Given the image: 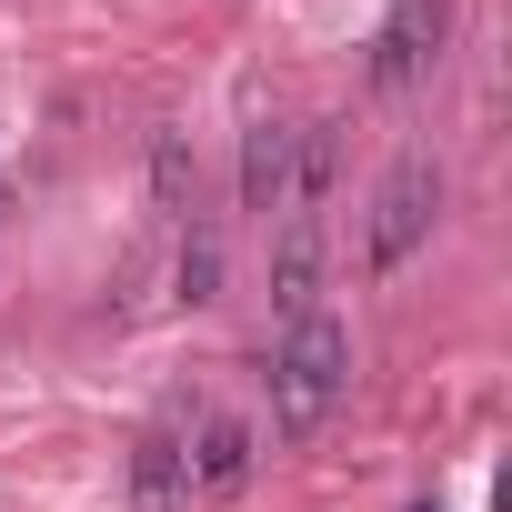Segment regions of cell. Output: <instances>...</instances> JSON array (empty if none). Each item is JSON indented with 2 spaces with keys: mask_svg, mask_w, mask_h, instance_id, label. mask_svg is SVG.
<instances>
[{
  "mask_svg": "<svg viewBox=\"0 0 512 512\" xmlns=\"http://www.w3.org/2000/svg\"><path fill=\"white\" fill-rule=\"evenodd\" d=\"M262 382H272V432H282V442H312V432L342 412V392H352V332H342L332 312L282 322Z\"/></svg>",
  "mask_w": 512,
  "mask_h": 512,
  "instance_id": "1",
  "label": "cell"
},
{
  "mask_svg": "<svg viewBox=\"0 0 512 512\" xmlns=\"http://www.w3.org/2000/svg\"><path fill=\"white\" fill-rule=\"evenodd\" d=\"M432 221H442V161H392V181H382V201H372V231H362V272L382 282V272H402L412 251L432 241Z\"/></svg>",
  "mask_w": 512,
  "mask_h": 512,
  "instance_id": "2",
  "label": "cell"
},
{
  "mask_svg": "<svg viewBox=\"0 0 512 512\" xmlns=\"http://www.w3.org/2000/svg\"><path fill=\"white\" fill-rule=\"evenodd\" d=\"M181 462H191V502H241L262 442H251L241 412H191V422H181Z\"/></svg>",
  "mask_w": 512,
  "mask_h": 512,
  "instance_id": "3",
  "label": "cell"
},
{
  "mask_svg": "<svg viewBox=\"0 0 512 512\" xmlns=\"http://www.w3.org/2000/svg\"><path fill=\"white\" fill-rule=\"evenodd\" d=\"M442 31H452V11H442V0H402V11L382 21V41H372V81H382V91H402V81L442 51Z\"/></svg>",
  "mask_w": 512,
  "mask_h": 512,
  "instance_id": "4",
  "label": "cell"
},
{
  "mask_svg": "<svg viewBox=\"0 0 512 512\" xmlns=\"http://www.w3.org/2000/svg\"><path fill=\"white\" fill-rule=\"evenodd\" d=\"M272 312H282V322L322 312V221H302V211H292V231L272 241Z\"/></svg>",
  "mask_w": 512,
  "mask_h": 512,
  "instance_id": "5",
  "label": "cell"
},
{
  "mask_svg": "<svg viewBox=\"0 0 512 512\" xmlns=\"http://www.w3.org/2000/svg\"><path fill=\"white\" fill-rule=\"evenodd\" d=\"M131 502L141 512H191V462H181V422L131 442Z\"/></svg>",
  "mask_w": 512,
  "mask_h": 512,
  "instance_id": "6",
  "label": "cell"
},
{
  "mask_svg": "<svg viewBox=\"0 0 512 512\" xmlns=\"http://www.w3.org/2000/svg\"><path fill=\"white\" fill-rule=\"evenodd\" d=\"M292 201V121H251L241 131V211H282Z\"/></svg>",
  "mask_w": 512,
  "mask_h": 512,
  "instance_id": "7",
  "label": "cell"
},
{
  "mask_svg": "<svg viewBox=\"0 0 512 512\" xmlns=\"http://www.w3.org/2000/svg\"><path fill=\"white\" fill-rule=\"evenodd\" d=\"M332 171H342V131H332V121H302V131H292V201H282V211L322 221V201H332Z\"/></svg>",
  "mask_w": 512,
  "mask_h": 512,
  "instance_id": "8",
  "label": "cell"
},
{
  "mask_svg": "<svg viewBox=\"0 0 512 512\" xmlns=\"http://www.w3.org/2000/svg\"><path fill=\"white\" fill-rule=\"evenodd\" d=\"M191 131H151V201L161 211H191Z\"/></svg>",
  "mask_w": 512,
  "mask_h": 512,
  "instance_id": "9",
  "label": "cell"
},
{
  "mask_svg": "<svg viewBox=\"0 0 512 512\" xmlns=\"http://www.w3.org/2000/svg\"><path fill=\"white\" fill-rule=\"evenodd\" d=\"M171 282H181V302H191V312L221 292V241H211V231H191V241H181V272H171Z\"/></svg>",
  "mask_w": 512,
  "mask_h": 512,
  "instance_id": "10",
  "label": "cell"
},
{
  "mask_svg": "<svg viewBox=\"0 0 512 512\" xmlns=\"http://www.w3.org/2000/svg\"><path fill=\"white\" fill-rule=\"evenodd\" d=\"M412 512H442V502H412Z\"/></svg>",
  "mask_w": 512,
  "mask_h": 512,
  "instance_id": "11",
  "label": "cell"
}]
</instances>
